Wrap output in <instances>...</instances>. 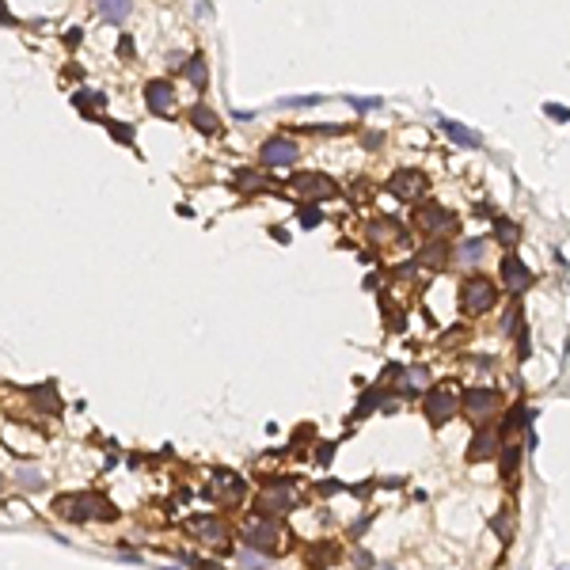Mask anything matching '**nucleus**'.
<instances>
[{
	"mask_svg": "<svg viewBox=\"0 0 570 570\" xmlns=\"http://www.w3.org/2000/svg\"><path fill=\"white\" fill-rule=\"evenodd\" d=\"M460 255H464L468 262H475L479 255H483V240H468V244H464V251H460Z\"/></svg>",
	"mask_w": 570,
	"mask_h": 570,
	"instance_id": "19",
	"label": "nucleus"
},
{
	"mask_svg": "<svg viewBox=\"0 0 570 570\" xmlns=\"http://www.w3.org/2000/svg\"><path fill=\"white\" fill-rule=\"evenodd\" d=\"M145 100H149V111L152 114H163V111H171V103H175V92H171V84H149V92H145Z\"/></svg>",
	"mask_w": 570,
	"mask_h": 570,
	"instance_id": "8",
	"label": "nucleus"
},
{
	"mask_svg": "<svg viewBox=\"0 0 570 570\" xmlns=\"http://www.w3.org/2000/svg\"><path fill=\"white\" fill-rule=\"evenodd\" d=\"M100 16L111 19V23H122L129 16V0H100Z\"/></svg>",
	"mask_w": 570,
	"mask_h": 570,
	"instance_id": "13",
	"label": "nucleus"
},
{
	"mask_svg": "<svg viewBox=\"0 0 570 570\" xmlns=\"http://www.w3.org/2000/svg\"><path fill=\"white\" fill-rule=\"evenodd\" d=\"M297 186H301V194H308V198H331L338 190L331 179H323V175H301Z\"/></svg>",
	"mask_w": 570,
	"mask_h": 570,
	"instance_id": "9",
	"label": "nucleus"
},
{
	"mask_svg": "<svg viewBox=\"0 0 570 570\" xmlns=\"http://www.w3.org/2000/svg\"><path fill=\"white\" fill-rule=\"evenodd\" d=\"M190 532H194V536H205V540H213V544L225 540V529H221L217 521H190Z\"/></svg>",
	"mask_w": 570,
	"mask_h": 570,
	"instance_id": "14",
	"label": "nucleus"
},
{
	"mask_svg": "<svg viewBox=\"0 0 570 570\" xmlns=\"http://www.w3.org/2000/svg\"><path fill=\"white\" fill-rule=\"evenodd\" d=\"M186 76H190V84H194V87H205V80H210V72H205V61H202V58H194L190 65H186Z\"/></svg>",
	"mask_w": 570,
	"mask_h": 570,
	"instance_id": "18",
	"label": "nucleus"
},
{
	"mask_svg": "<svg viewBox=\"0 0 570 570\" xmlns=\"http://www.w3.org/2000/svg\"><path fill=\"white\" fill-rule=\"evenodd\" d=\"M490 453H495V434L479 430V434H475V441H471V456L483 460V456H490Z\"/></svg>",
	"mask_w": 570,
	"mask_h": 570,
	"instance_id": "16",
	"label": "nucleus"
},
{
	"mask_svg": "<svg viewBox=\"0 0 570 570\" xmlns=\"http://www.w3.org/2000/svg\"><path fill=\"white\" fill-rule=\"evenodd\" d=\"M262 160L274 163V168H278V163H293L297 160V145H293L289 137H270L267 145H262Z\"/></svg>",
	"mask_w": 570,
	"mask_h": 570,
	"instance_id": "5",
	"label": "nucleus"
},
{
	"mask_svg": "<svg viewBox=\"0 0 570 570\" xmlns=\"http://www.w3.org/2000/svg\"><path fill=\"white\" fill-rule=\"evenodd\" d=\"M217 490H225V498L236 502V498H240V479L228 475V471H221V475H217Z\"/></svg>",
	"mask_w": 570,
	"mask_h": 570,
	"instance_id": "17",
	"label": "nucleus"
},
{
	"mask_svg": "<svg viewBox=\"0 0 570 570\" xmlns=\"http://www.w3.org/2000/svg\"><path fill=\"white\" fill-rule=\"evenodd\" d=\"M58 510L72 521H92V517H114V506L100 495H69L58 502Z\"/></svg>",
	"mask_w": 570,
	"mask_h": 570,
	"instance_id": "1",
	"label": "nucleus"
},
{
	"mask_svg": "<svg viewBox=\"0 0 570 570\" xmlns=\"http://www.w3.org/2000/svg\"><path fill=\"white\" fill-rule=\"evenodd\" d=\"M407 385H411V388H422V385H426V369H411V372H407Z\"/></svg>",
	"mask_w": 570,
	"mask_h": 570,
	"instance_id": "24",
	"label": "nucleus"
},
{
	"mask_svg": "<svg viewBox=\"0 0 570 570\" xmlns=\"http://www.w3.org/2000/svg\"><path fill=\"white\" fill-rule=\"evenodd\" d=\"M190 122L202 129V134H217V129H221V118H217L210 107H194L190 111Z\"/></svg>",
	"mask_w": 570,
	"mask_h": 570,
	"instance_id": "12",
	"label": "nucleus"
},
{
	"mask_svg": "<svg viewBox=\"0 0 570 570\" xmlns=\"http://www.w3.org/2000/svg\"><path fill=\"white\" fill-rule=\"evenodd\" d=\"M460 407V399H456V392L453 388H437L430 399H426V414H430L434 422H445V419H453Z\"/></svg>",
	"mask_w": 570,
	"mask_h": 570,
	"instance_id": "3",
	"label": "nucleus"
},
{
	"mask_svg": "<svg viewBox=\"0 0 570 570\" xmlns=\"http://www.w3.org/2000/svg\"><path fill=\"white\" fill-rule=\"evenodd\" d=\"M247 540L255 544V547H262V552H274V547L281 544V532H278V525L274 521H251L247 525Z\"/></svg>",
	"mask_w": 570,
	"mask_h": 570,
	"instance_id": "4",
	"label": "nucleus"
},
{
	"mask_svg": "<svg viewBox=\"0 0 570 570\" xmlns=\"http://www.w3.org/2000/svg\"><path fill=\"white\" fill-rule=\"evenodd\" d=\"M513 464H517V448H506V456H502V471H506V475H513Z\"/></svg>",
	"mask_w": 570,
	"mask_h": 570,
	"instance_id": "22",
	"label": "nucleus"
},
{
	"mask_svg": "<svg viewBox=\"0 0 570 570\" xmlns=\"http://www.w3.org/2000/svg\"><path fill=\"white\" fill-rule=\"evenodd\" d=\"M490 304H495V285H490L487 278H471V281H464V308H468L471 316L487 312Z\"/></svg>",
	"mask_w": 570,
	"mask_h": 570,
	"instance_id": "2",
	"label": "nucleus"
},
{
	"mask_svg": "<svg viewBox=\"0 0 570 570\" xmlns=\"http://www.w3.org/2000/svg\"><path fill=\"white\" fill-rule=\"evenodd\" d=\"M464 407L475 414V419H483V414L495 407V388H471L464 396Z\"/></svg>",
	"mask_w": 570,
	"mask_h": 570,
	"instance_id": "10",
	"label": "nucleus"
},
{
	"mask_svg": "<svg viewBox=\"0 0 570 570\" xmlns=\"http://www.w3.org/2000/svg\"><path fill=\"white\" fill-rule=\"evenodd\" d=\"M445 129H448V137H453L456 145H464V149H475V145H479V137L471 134V129H464L460 122H445Z\"/></svg>",
	"mask_w": 570,
	"mask_h": 570,
	"instance_id": "15",
	"label": "nucleus"
},
{
	"mask_svg": "<svg viewBox=\"0 0 570 570\" xmlns=\"http://www.w3.org/2000/svg\"><path fill=\"white\" fill-rule=\"evenodd\" d=\"M19 483L23 487H42V475L38 471H19Z\"/></svg>",
	"mask_w": 570,
	"mask_h": 570,
	"instance_id": "23",
	"label": "nucleus"
},
{
	"mask_svg": "<svg viewBox=\"0 0 570 570\" xmlns=\"http://www.w3.org/2000/svg\"><path fill=\"white\" fill-rule=\"evenodd\" d=\"M301 221L308 225V228H312V225H320V210H312V205H308V210L301 213Z\"/></svg>",
	"mask_w": 570,
	"mask_h": 570,
	"instance_id": "25",
	"label": "nucleus"
},
{
	"mask_svg": "<svg viewBox=\"0 0 570 570\" xmlns=\"http://www.w3.org/2000/svg\"><path fill=\"white\" fill-rule=\"evenodd\" d=\"M419 221H422V228H430V232H445V228L453 225V213L441 210V205H422Z\"/></svg>",
	"mask_w": 570,
	"mask_h": 570,
	"instance_id": "11",
	"label": "nucleus"
},
{
	"mask_svg": "<svg viewBox=\"0 0 570 570\" xmlns=\"http://www.w3.org/2000/svg\"><path fill=\"white\" fill-rule=\"evenodd\" d=\"M498 232L506 244H517V225H510V221H498Z\"/></svg>",
	"mask_w": 570,
	"mask_h": 570,
	"instance_id": "21",
	"label": "nucleus"
},
{
	"mask_svg": "<svg viewBox=\"0 0 570 570\" xmlns=\"http://www.w3.org/2000/svg\"><path fill=\"white\" fill-rule=\"evenodd\" d=\"M521 419H529V411H525V407H513V411H510V419L502 422V434L513 430V426H521Z\"/></svg>",
	"mask_w": 570,
	"mask_h": 570,
	"instance_id": "20",
	"label": "nucleus"
},
{
	"mask_svg": "<svg viewBox=\"0 0 570 570\" xmlns=\"http://www.w3.org/2000/svg\"><path fill=\"white\" fill-rule=\"evenodd\" d=\"M422 186H426L422 171H399L396 179H392V194H396V198H414V194H422Z\"/></svg>",
	"mask_w": 570,
	"mask_h": 570,
	"instance_id": "7",
	"label": "nucleus"
},
{
	"mask_svg": "<svg viewBox=\"0 0 570 570\" xmlns=\"http://www.w3.org/2000/svg\"><path fill=\"white\" fill-rule=\"evenodd\" d=\"M502 281H506L510 293H525V285L532 281V274L525 270L521 259H506V262H502Z\"/></svg>",
	"mask_w": 570,
	"mask_h": 570,
	"instance_id": "6",
	"label": "nucleus"
},
{
	"mask_svg": "<svg viewBox=\"0 0 570 570\" xmlns=\"http://www.w3.org/2000/svg\"><path fill=\"white\" fill-rule=\"evenodd\" d=\"M111 134H114L118 141H134V129H126V126H111Z\"/></svg>",
	"mask_w": 570,
	"mask_h": 570,
	"instance_id": "26",
	"label": "nucleus"
}]
</instances>
